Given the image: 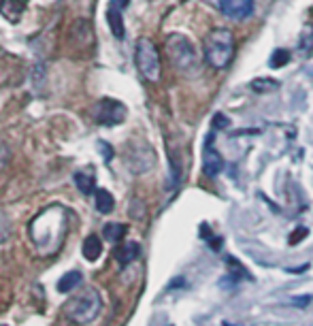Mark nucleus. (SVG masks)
I'll return each mask as SVG.
<instances>
[{
    "mask_svg": "<svg viewBox=\"0 0 313 326\" xmlns=\"http://www.w3.org/2000/svg\"><path fill=\"white\" fill-rule=\"evenodd\" d=\"M234 52H237V41L234 34L228 28H213L204 39V60H207L209 66L218 70L226 68L232 62Z\"/></svg>",
    "mask_w": 313,
    "mask_h": 326,
    "instance_id": "nucleus-1",
    "label": "nucleus"
},
{
    "mask_svg": "<svg viewBox=\"0 0 313 326\" xmlns=\"http://www.w3.org/2000/svg\"><path fill=\"white\" fill-rule=\"evenodd\" d=\"M100 309H102L100 292L96 288H86L81 294L66 300L64 316L68 318V322H73L77 326H86V324H92L96 318H98Z\"/></svg>",
    "mask_w": 313,
    "mask_h": 326,
    "instance_id": "nucleus-2",
    "label": "nucleus"
},
{
    "mask_svg": "<svg viewBox=\"0 0 313 326\" xmlns=\"http://www.w3.org/2000/svg\"><path fill=\"white\" fill-rule=\"evenodd\" d=\"M166 54L171 58V62L177 70L192 75L198 70V54L194 49L190 39L184 34H168L166 36Z\"/></svg>",
    "mask_w": 313,
    "mask_h": 326,
    "instance_id": "nucleus-3",
    "label": "nucleus"
},
{
    "mask_svg": "<svg viewBox=\"0 0 313 326\" xmlns=\"http://www.w3.org/2000/svg\"><path fill=\"white\" fill-rule=\"evenodd\" d=\"M135 60H137V68L143 77L151 83H158L162 77V62H160V54L158 47L153 45L151 39L141 36L135 47Z\"/></svg>",
    "mask_w": 313,
    "mask_h": 326,
    "instance_id": "nucleus-4",
    "label": "nucleus"
},
{
    "mask_svg": "<svg viewBox=\"0 0 313 326\" xmlns=\"http://www.w3.org/2000/svg\"><path fill=\"white\" fill-rule=\"evenodd\" d=\"M92 117L100 126H117L126 119V107L113 98H100L92 107Z\"/></svg>",
    "mask_w": 313,
    "mask_h": 326,
    "instance_id": "nucleus-5",
    "label": "nucleus"
},
{
    "mask_svg": "<svg viewBox=\"0 0 313 326\" xmlns=\"http://www.w3.org/2000/svg\"><path fill=\"white\" fill-rule=\"evenodd\" d=\"M155 164V154L149 145H130L128 149V166L135 173H147Z\"/></svg>",
    "mask_w": 313,
    "mask_h": 326,
    "instance_id": "nucleus-6",
    "label": "nucleus"
},
{
    "mask_svg": "<svg viewBox=\"0 0 313 326\" xmlns=\"http://www.w3.org/2000/svg\"><path fill=\"white\" fill-rule=\"evenodd\" d=\"M130 0H111L109 9H107V21H109V28L113 32L115 39H124V9L128 7Z\"/></svg>",
    "mask_w": 313,
    "mask_h": 326,
    "instance_id": "nucleus-7",
    "label": "nucleus"
},
{
    "mask_svg": "<svg viewBox=\"0 0 313 326\" xmlns=\"http://www.w3.org/2000/svg\"><path fill=\"white\" fill-rule=\"evenodd\" d=\"M220 11L230 19H245L254 13V0H220Z\"/></svg>",
    "mask_w": 313,
    "mask_h": 326,
    "instance_id": "nucleus-8",
    "label": "nucleus"
},
{
    "mask_svg": "<svg viewBox=\"0 0 313 326\" xmlns=\"http://www.w3.org/2000/svg\"><path fill=\"white\" fill-rule=\"evenodd\" d=\"M202 164H204V173L209 177H218L224 168V158L220 156V152L215 149L213 145V135L207 139V145H204V152H202Z\"/></svg>",
    "mask_w": 313,
    "mask_h": 326,
    "instance_id": "nucleus-9",
    "label": "nucleus"
},
{
    "mask_svg": "<svg viewBox=\"0 0 313 326\" xmlns=\"http://www.w3.org/2000/svg\"><path fill=\"white\" fill-rule=\"evenodd\" d=\"M26 11V0H0V13L9 21H19Z\"/></svg>",
    "mask_w": 313,
    "mask_h": 326,
    "instance_id": "nucleus-10",
    "label": "nucleus"
},
{
    "mask_svg": "<svg viewBox=\"0 0 313 326\" xmlns=\"http://www.w3.org/2000/svg\"><path fill=\"white\" fill-rule=\"evenodd\" d=\"M139 254H141V245L137 241H128V243H124L122 247L115 249V260L122 264V267H126V264L135 262L139 258Z\"/></svg>",
    "mask_w": 313,
    "mask_h": 326,
    "instance_id": "nucleus-11",
    "label": "nucleus"
},
{
    "mask_svg": "<svg viewBox=\"0 0 313 326\" xmlns=\"http://www.w3.org/2000/svg\"><path fill=\"white\" fill-rule=\"evenodd\" d=\"M81 252H83V256H86V260H90V262L98 260L100 254H102V241L98 239V235H90V237H86Z\"/></svg>",
    "mask_w": 313,
    "mask_h": 326,
    "instance_id": "nucleus-12",
    "label": "nucleus"
},
{
    "mask_svg": "<svg viewBox=\"0 0 313 326\" xmlns=\"http://www.w3.org/2000/svg\"><path fill=\"white\" fill-rule=\"evenodd\" d=\"M126 233H128V228L122 222H109V224H105V228H102L105 239L111 241V243H119V241L126 237Z\"/></svg>",
    "mask_w": 313,
    "mask_h": 326,
    "instance_id": "nucleus-13",
    "label": "nucleus"
},
{
    "mask_svg": "<svg viewBox=\"0 0 313 326\" xmlns=\"http://www.w3.org/2000/svg\"><path fill=\"white\" fill-rule=\"evenodd\" d=\"M81 282H83L81 271H68V273H64L62 277H60L58 290H60V292H73V290H75Z\"/></svg>",
    "mask_w": 313,
    "mask_h": 326,
    "instance_id": "nucleus-14",
    "label": "nucleus"
},
{
    "mask_svg": "<svg viewBox=\"0 0 313 326\" xmlns=\"http://www.w3.org/2000/svg\"><path fill=\"white\" fill-rule=\"evenodd\" d=\"M94 203H96V209H98L100 213H111L113 207H115V198L111 196L109 190H96L94 194Z\"/></svg>",
    "mask_w": 313,
    "mask_h": 326,
    "instance_id": "nucleus-15",
    "label": "nucleus"
},
{
    "mask_svg": "<svg viewBox=\"0 0 313 326\" xmlns=\"http://www.w3.org/2000/svg\"><path fill=\"white\" fill-rule=\"evenodd\" d=\"M75 186L79 188V192L81 194H86V196H90V194H96V184H94V177L92 175H88V173H75Z\"/></svg>",
    "mask_w": 313,
    "mask_h": 326,
    "instance_id": "nucleus-16",
    "label": "nucleus"
},
{
    "mask_svg": "<svg viewBox=\"0 0 313 326\" xmlns=\"http://www.w3.org/2000/svg\"><path fill=\"white\" fill-rule=\"evenodd\" d=\"M226 264H228V271L232 273V280L234 282H241V280H251V275H249V271L241 264L237 258H232V256H228L226 258Z\"/></svg>",
    "mask_w": 313,
    "mask_h": 326,
    "instance_id": "nucleus-17",
    "label": "nucleus"
},
{
    "mask_svg": "<svg viewBox=\"0 0 313 326\" xmlns=\"http://www.w3.org/2000/svg\"><path fill=\"white\" fill-rule=\"evenodd\" d=\"M279 88V83L275 79H269V77H260V79H254L251 81V90L254 92H260V94H267V92H273Z\"/></svg>",
    "mask_w": 313,
    "mask_h": 326,
    "instance_id": "nucleus-18",
    "label": "nucleus"
},
{
    "mask_svg": "<svg viewBox=\"0 0 313 326\" xmlns=\"http://www.w3.org/2000/svg\"><path fill=\"white\" fill-rule=\"evenodd\" d=\"M288 62H290V52H285V49H277V52L271 56L269 66H271V68H281V66H285Z\"/></svg>",
    "mask_w": 313,
    "mask_h": 326,
    "instance_id": "nucleus-19",
    "label": "nucleus"
},
{
    "mask_svg": "<svg viewBox=\"0 0 313 326\" xmlns=\"http://www.w3.org/2000/svg\"><path fill=\"white\" fill-rule=\"evenodd\" d=\"M13 233V226H11V220L5 211H0V243H5V241L11 237Z\"/></svg>",
    "mask_w": 313,
    "mask_h": 326,
    "instance_id": "nucleus-20",
    "label": "nucleus"
},
{
    "mask_svg": "<svg viewBox=\"0 0 313 326\" xmlns=\"http://www.w3.org/2000/svg\"><path fill=\"white\" fill-rule=\"evenodd\" d=\"M307 235H309L307 228H305V226H298L296 231L290 235V239H288V243H290V245H296V243H300L303 239H307Z\"/></svg>",
    "mask_w": 313,
    "mask_h": 326,
    "instance_id": "nucleus-21",
    "label": "nucleus"
},
{
    "mask_svg": "<svg viewBox=\"0 0 313 326\" xmlns=\"http://www.w3.org/2000/svg\"><path fill=\"white\" fill-rule=\"evenodd\" d=\"M300 47H303V49L313 47V26H307L303 30V36H300Z\"/></svg>",
    "mask_w": 313,
    "mask_h": 326,
    "instance_id": "nucleus-22",
    "label": "nucleus"
},
{
    "mask_svg": "<svg viewBox=\"0 0 313 326\" xmlns=\"http://www.w3.org/2000/svg\"><path fill=\"white\" fill-rule=\"evenodd\" d=\"M230 126V119H228L224 113H218L213 117V130H220V128H228Z\"/></svg>",
    "mask_w": 313,
    "mask_h": 326,
    "instance_id": "nucleus-23",
    "label": "nucleus"
},
{
    "mask_svg": "<svg viewBox=\"0 0 313 326\" xmlns=\"http://www.w3.org/2000/svg\"><path fill=\"white\" fill-rule=\"evenodd\" d=\"M9 158H11V149L7 147V143H0V171L5 168V164L9 162Z\"/></svg>",
    "mask_w": 313,
    "mask_h": 326,
    "instance_id": "nucleus-24",
    "label": "nucleus"
},
{
    "mask_svg": "<svg viewBox=\"0 0 313 326\" xmlns=\"http://www.w3.org/2000/svg\"><path fill=\"white\" fill-rule=\"evenodd\" d=\"M311 300H313V298H311V294H303V296H292V298H290V303H292V305H296V307H307V305L311 303Z\"/></svg>",
    "mask_w": 313,
    "mask_h": 326,
    "instance_id": "nucleus-25",
    "label": "nucleus"
},
{
    "mask_svg": "<svg viewBox=\"0 0 313 326\" xmlns=\"http://www.w3.org/2000/svg\"><path fill=\"white\" fill-rule=\"evenodd\" d=\"M98 145H100V147H102V152H105V158H107V160H109V158H111V149H109V145H107L105 141H100Z\"/></svg>",
    "mask_w": 313,
    "mask_h": 326,
    "instance_id": "nucleus-26",
    "label": "nucleus"
},
{
    "mask_svg": "<svg viewBox=\"0 0 313 326\" xmlns=\"http://www.w3.org/2000/svg\"><path fill=\"white\" fill-rule=\"evenodd\" d=\"M309 267H311V264H303L300 269H285V271H288V273H305Z\"/></svg>",
    "mask_w": 313,
    "mask_h": 326,
    "instance_id": "nucleus-27",
    "label": "nucleus"
},
{
    "mask_svg": "<svg viewBox=\"0 0 313 326\" xmlns=\"http://www.w3.org/2000/svg\"><path fill=\"white\" fill-rule=\"evenodd\" d=\"M222 326H232V324H230V322H224V324H222Z\"/></svg>",
    "mask_w": 313,
    "mask_h": 326,
    "instance_id": "nucleus-28",
    "label": "nucleus"
}]
</instances>
